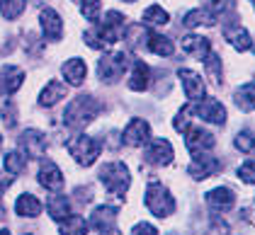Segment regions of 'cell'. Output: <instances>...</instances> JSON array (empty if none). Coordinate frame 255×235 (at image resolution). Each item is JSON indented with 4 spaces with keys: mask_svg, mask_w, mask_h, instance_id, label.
<instances>
[{
    "mask_svg": "<svg viewBox=\"0 0 255 235\" xmlns=\"http://www.w3.org/2000/svg\"><path fill=\"white\" fill-rule=\"evenodd\" d=\"M124 29H127L124 15L117 12V10H110V12L105 15V20L95 22V27L85 34V44L93 46V49H110L112 44H117V41L122 39Z\"/></svg>",
    "mask_w": 255,
    "mask_h": 235,
    "instance_id": "obj_1",
    "label": "cell"
},
{
    "mask_svg": "<svg viewBox=\"0 0 255 235\" xmlns=\"http://www.w3.org/2000/svg\"><path fill=\"white\" fill-rule=\"evenodd\" d=\"M98 114H100L98 99L90 97V95H80V97H76L68 107H66V112H63V124H66L68 129H83V126H88Z\"/></svg>",
    "mask_w": 255,
    "mask_h": 235,
    "instance_id": "obj_2",
    "label": "cell"
},
{
    "mask_svg": "<svg viewBox=\"0 0 255 235\" xmlns=\"http://www.w3.org/2000/svg\"><path fill=\"white\" fill-rule=\"evenodd\" d=\"M100 182L105 184V189L110 194H115L119 201H124L131 177H129V170L124 162H107L100 167Z\"/></svg>",
    "mask_w": 255,
    "mask_h": 235,
    "instance_id": "obj_3",
    "label": "cell"
},
{
    "mask_svg": "<svg viewBox=\"0 0 255 235\" xmlns=\"http://www.w3.org/2000/svg\"><path fill=\"white\" fill-rule=\"evenodd\" d=\"M146 206L156 218H168L175 211V199L160 182H151L146 189Z\"/></svg>",
    "mask_w": 255,
    "mask_h": 235,
    "instance_id": "obj_4",
    "label": "cell"
},
{
    "mask_svg": "<svg viewBox=\"0 0 255 235\" xmlns=\"http://www.w3.org/2000/svg\"><path fill=\"white\" fill-rule=\"evenodd\" d=\"M68 151H71V156H73V160L78 165L90 167L98 160L100 151H102V143L93 136H76L73 141H68Z\"/></svg>",
    "mask_w": 255,
    "mask_h": 235,
    "instance_id": "obj_5",
    "label": "cell"
},
{
    "mask_svg": "<svg viewBox=\"0 0 255 235\" xmlns=\"http://www.w3.org/2000/svg\"><path fill=\"white\" fill-rule=\"evenodd\" d=\"M129 63H131V56H129L127 51H117V54L102 56V59H100V63H98L100 78L105 80V82H117V80L127 73Z\"/></svg>",
    "mask_w": 255,
    "mask_h": 235,
    "instance_id": "obj_6",
    "label": "cell"
},
{
    "mask_svg": "<svg viewBox=\"0 0 255 235\" xmlns=\"http://www.w3.org/2000/svg\"><path fill=\"white\" fill-rule=\"evenodd\" d=\"M146 148H143V157H146V162H151V165H156V167H163V165H170L173 162V146L165 141V138H148L146 143H143Z\"/></svg>",
    "mask_w": 255,
    "mask_h": 235,
    "instance_id": "obj_7",
    "label": "cell"
},
{
    "mask_svg": "<svg viewBox=\"0 0 255 235\" xmlns=\"http://www.w3.org/2000/svg\"><path fill=\"white\" fill-rule=\"evenodd\" d=\"M195 114L209 124H216V126H224L226 124V107L219 102L216 97H204L199 99V104H192Z\"/></svg>",
    "mask_w": 255,
    "mask_h": 235,
    "instance_id": "obj_8",
    "label": "cell"
},
{
    "mask_svg": "<svg viewBox=\"0 0 255 235\" xmlns=\"http://www.w3.org/2000/svg\"><path fill=\"white\" fill-rule=\"evenodd\" d=\"M221 167H224V165H221L219 157L209 156V153H195V156H192V162H190V167H187V172L195 177V179H204V177L216 175Z\"/></svg>",
    "mask_w": 255,
    "mask_h": 235,
    "instance_id": "obj_9",
    "label": "cell"
},
{
    "mask_svg": "<svg viewBox=\"0 0 255 235\" xmlns=\"http://www.w3.org/2000/svg\"><path fill=\"white\" fill-rule=\"evenodd\" d=\"M182 134H185V148H187L192 156L214 148V136H212L209 131H204L202 126H187Z\"/></svg>",
    "mask_w": 255,
    "mask_h": 235,
    "instance_id": "obj_10",
    "label": "cell"
},
{
    "mask_svg": "<svg viewBox=\"0 0 255 235\" xmlns=\"http://www.w3.org/2000/svg\"><path fill=\"white\" fill-rule=\"evenodd\" d=\"M46 146H49V138L44 136L41 131H37V129H27V131H22L20 148L27 157H41L44 153H46Z\"/></svg>",
    "mask_w": 255,
    "mask_h": 235,
    "instance_id": "obj_11",
    "label": "cell"
},
{
    "mask_svg": "<svg viewBox=\"0 0 255 235\" xmlns=\"http://www.w3.org/2000/svg\"><path fill=\"white\" fill-rule=\"evenodd\" d=\"M177 76H180V80H182V87H185V95H187V99H190V104H197L199 99L207 97V85H204V80L199 78L195 71L180 68Z\"/></svg>",
    "mask_w": 255,
    "mask_h": 235,
    "instance_id": "obj_12",
    "label": "cell"
},
{
    "mask_svg": "<svg viewBox=\"0 0 255 235\" xmlns=\"http://www.w3.org/2000/svg\"><path fill=\"white\" fill-rule=\"evenodd\" d=\"M148 138H151V126H148V121L134 117L129 124H127L122 141H124L127 146H131V148H138V146H143Z\"/></svg>",
    "mask_w": 255,
    "mask_h": 235,
    "instance_id": "obj_13",
    "label": "cell"
},
{
    "mask_svg": "<svg viewBox=\"0 0 255 235\" xmlns=\"http://www.w3.org/2000/svg\"><path fill=\"white\" fill-rule=\"evenodd\" d=\"M37 179L46 192H61L63 189V175H61L59 165L54 160H41Z\"/></svg>",
    "mask_w": 255,
    "mask_h": 235,
    "instance_id": "obj_14",
    "label": "cell"
},
{
    "mask_svg": "<svg viewBox=\"0 0 255 235\" xmlns=\"http://www.w3.org/2000/svg\"><path fill=\"white\" fill-rule=\"evenodd\" d=\"M24 82V71L17 66H2L0 68V95H15Z\"/></svg>",
    "mask_w": 255,
    "mask_h": 235,
    "instance_id": "obj_15",
    "label": "cell"
},
{
    "mask_svg": "<svg viewBox=\"0 0 255 235\" xmlns=\"http://www.w3.org/2000/svg\"><path fill=\"white\" fill-rule=\"evenodd\" d=\"M39 24H41V32L49 41H59L63 37V22H61L59 12L54 7H44L39 15Z\"/></svg>",
    "mask_w": 255,
    "mask_h": 235,
    "instance_id": "obj_16",
    "label": "cell"
},
{
    "mask_svg": "<svg viewBox=\"0 0 255 235\" xmlns=\"http://www.w3.org/2000/svg\"><path fill=\"white\" fill-rule=\"evenodd\" d=\"M234 204H236V194H234V189H229V187H216V189H212L207 194V206L212 211H216V214L231 211Z\"/></svg>",
    "mask_w": 255,
    "mask_h": 235,
    "instance_id": "obj_17",
    "label": "cell"
},
{
    "mask_svg": "<svg viewBox=\"0 0 255 235\" xmlns=\"http://www.w3.org/2000/svg\"><path fill=\"white\" fill-rule=\"evenodd\" d=\"M224 37L229 39V44L234 46L236 51H251V46H253V39H251L248 29H243L238 22H231L229 27H224Z\"/></svg>",
    "mask_w": 255,
    "mask_h": 235,
    "instance_id": "obj_18",
    "label": "cell"
},
{
    "mask_svg": "<svg viewBox=\"0 0 255 235\" xmlns=\"http://www.w3.org/2000/svg\"><path fill=\"white\" fill-rule=\"evenodd\" d=\"M115 221H117V209L105 204V206H98V209L90 214L88 226L95 228V231H107V228H115Z\"/></svg>",
    "mask_w": 255,
    "mask_h": 235,
    "instance_id": "obj_19",
    "label": "cell"
},
{
    "mask_svg": "<svg viewBox=\"0 0 255 235\" xmlns=\"http://www.w3.org/2000/svg\"><path fill=\"white\" fill-rule=\"evenodd\" d=\"M61 73H63V78H66L68 85L78 87V85H83V80H85V76H88V66H85V61L83 59H71V61L63 63Z\"/></svg>",
    "mask_w": 255,
    "mask_h": 235,
    "instance_id": "obj_20",
    "label": "cell"
},
{
    "mask_svg": "<svg viewBox=\"0 0 255 235\" xmlns=\"http://www.w3.org/2000/svg\"><path fill=\"white\" fill-rule=\"evenodd\" d=\"M182 51L190 54V56H197V59L202 61L209 51H212V44H209V39H204V37L187 34V37H182Z\"/></svg>",
    "mask_w": 255,
    "mask_h": 235,
    "instance_id": "obj_21",
    "label": "cell"
},
{
    "mask_svg": "<svg viewBox=\"0 0 255 235\" xmlns=\"http://www.w3.org/2000/svg\"><path fill=\"white\" fill-rule=\"evenodd\" d=\"M66 85L63 82H59V80H49V85L41 90L39 95V107H54L56 102H61V99L66 97Z\"/></svg>",
    "mask_w": 255,
    "mask_h": 235,
    "instance_id": "obj_22",
    "label": "cell"
},
{
    "mask_svg": "<svg viewBox=\"0 0 255 235\" xmlns=\"http://www.w3.org/2000/svg\"><path fill=\"white\" fill-rule=\"evenodd\" d=\"M148 82H151V68L143 63V61H134V73H131V78H129V90H134V92H141V90H146L148 87Z\"/></svg>",
    "mask_w": 255,
    "mask_h": 235,
    "instance_id": "obj_23",
    "label": "cell"
},
{
    "mask_svg": "<svg viewBox=\"0 0 255 235\" xmlns=\"http://www.w3.org/2000/svg\"><path fill=\"white\" fill-rule=\"evenodd\" d=\"M73 214L71 211V199L66 194H51L49 196V216L54 218V221H63V218H68V216Z\"/></svg>",
    "mask_w": 255,
    "mask_h": 235,
    "instance_id": "obj_24",
    "label": "cell"
},
{
    "mask_svg": "<svg viewBox=\"0 0 255 235\" xmlns=\"http://www.w3.org/2000/svg\"><path fill=\"white\" fill-rule=\"evenodd\" d=\"M15 211H17V216H24V218H37L41 214V204L34 194H20L15 201Z\"/></svg>",
    "mask_w": 255,
    "mask_h": 235,
    "instance_id": "obj_25",
    "label": "cell"
},
{
    "mask_svg": "<svg viewBox=\"0 0 255 235\" xmlns=\"http://www.w3.org/2000/svg\"><path fill=\"white\" fill-rule=\"evenodd\" d=\"M146 49L151 51V54H158V56H173V41L168 39V37H163V34H146Z\"/></svg>",
    "mask_w": 255,
    "mask_h": 235,
    "instance_id": "obj_26",
    "label": "cell"
},
{
    "mask_svg": "<svg viewBox=\"0 0 255 235\" xmlns=\"http://www.w3.org/2000/svg\"><path fill=\"white\" fill-rule=\"evenodd\" d=\"M216 22V15H212L209 10H204V7H199V10H190L187 15H185V20H182V24L185 27H190V29H195V27H212Z\"/></svg>",
    "mask_w": 255,
    "mask_h": 235,
    "instance_id": "obj_27",
    "label": "cell"
},
{
    "mask_svg": "<svg viewBox=\"0 0 255 235\" xmlns=\"http://www.w3.org/2000/svg\"><path fill=\"white\" fill-rule=\"evenodd\" d=\"M61 235H85L88 233V221L83 218V216H68V218H63L59 226Z\"/></svg>",
    "mask_w": 255,
    "mask_h": 235,
    "instance_id": "obj_28",
    "label": "cell"
},
{
    "mask_svg": "<svg viewBox=\"0 0 255 235\" xmlns=\"http://www.w3.org/2000/svg\"><path fill=\"white\" fill-rule=\"evenodd\" d=\"M236 104H238V109H243V112H255V82H248V85H243L241 90H236Z\"/></svg>",
    "mask_w": 255,
    "mask_h": 235,
    "instance_id": "obj_29",
    "label": "cell"
},
{
    "mask_svg": "<svg viewBox=\"0 0 255 235\" xmlns=\"http://www.w3.org/2000/svg\"><path fill=\"white\" fill-rule=\"evenodd\" d=\"M170 22V15L160 7V5H151L143 10V24H153V27H163Z\"/></svg>",
    "mask_w": 255,
    "mask_h": 235,
    "instance_id": "obj_30",
    "label": "cell"
},
{
    "mask_svg": "<svg viewBox=\"0 0 255 235\" xmlns=\"http://www.w3.org/2000/svg\"><path fill=\"white\" fill-rule=\"evenodd\" d=\"M27 7V0H0V15L5 20H15L20 17Z\"/></svg>",
    "mask_w": 255,
    "mask_h": 235,
    "instance_id": "obj_31",
    "label": "cell"
},
{
    "mask_svg": "<svg viewBox=\"0 0 255 235\" xmlns=\"http://www.w3.org/2000/svg\"><path fill=\"white\" fill-rule=\"evenodd\" d=\"M24 165H27V156H24L22 151H10V153L5 156V170L12 177L20 175L22 170H24Z\"/></svg>",
    "mask_w": 255,
    "mask_h": 235,
    "instance_id": "obj_32",
    "label": "cell"
},
{
    "mask_svg": "<svg viewBox=\"0 0 255 235\" xmlns=\"http://www.w3.org/2000/svg\"><path fill=\"white\" fill-rule=\"evenodd\" d=\"M234 143H236L238 151H243V153H248V156H255V129L241 131V134L236 136Z\"/></svg>",
    "mask_w": 255,
    "mask_h": 235,
    "instance_id": "obj_33",
    "label": "cell"
},
{
    "mask_svg": "<svg viewBox=\"0 0 255 235\" xmlns=\"http://www.w3.org/2000/svg\"><path fill=\"white\" fill-rule=\"evenodd\" d=\"M202 63H204V68H207L209 78L214 80L216 85H221V61H219V56H216L214 51H209V54L202 59Z\"/></svg>",
    "mask_w": 255,
    "mask_h": 235,
    "instance_id": "obj_34",
    "label": "cell"
},
{
    "mask_svg": "<svg viewBox=\"0 0 255 235\" xmlns=\"http://www.w3.org/2000/svg\"><path fill=\"white\" fill-rule=\"evenodd\" d=\"M76 5L80 7L83 17L90 22H98V15H100V0H73Z\"/></svg>",
    "mask_w": 255,
    "mask_h": 235,
    "instance_id": "obj_35",
    "label": "cell"
},
{
    "mask_svg": "<svg viewBox=\"0 0 255 235\" xmlns=\"http://www.w3.org/2000/svg\"><path fill=\"white\" fill-rule=\"evenodd\" d=\"M192 114H195L192 104H187V107H182V109L177 112V117H175V121H173V124H175V129L180 131V134H182V131H185V129L190 126V121H192Z\"/></svg>",
    "mask_w": 255,
    "mask_h": 235,
    "instance_id": "obj_36",
    "label": "cell"
},
{
    "mask_svg": "<svg viewBox=\"0 0 255 235\" xmlns=\"http://www.w3.org/2000/svg\"><path fill=\"white\" fill-rule=\"evenodd\" d=\"M238 179L246 182V184H255V160L243 162V165L238 167Z\"/></svg>",
    "mask_w": 255,
    "mask_h": 235,
    "instance_id": "obj_37",
    "label": "cell"
},
{
    "mask_svg": "<svg viewBox=\"0 0 255 235\" xmlns=\"http://www.w3.org/2000/svg\"><path fill=\"white\" fill-rule=\"evenodd\" d=\"M0 114H2V121H5V126H7V129H12V126H15V121H17V109H15V104H12V102H5V104H2V109H0Z\"/></svg>",
    "mask_w": 255,
    "mask_h": 235,
    "instance_id": "obj_38",
    "label": "cell"
},
{
    "mask_svg": "<svg viewBox=\"0 0 255 235\" xmlns=\"http://www.w3.org/2000/svg\"><path fill=\"white\" fill-rule=\"evenodd\" d=\"M204 5H207V10L212 12V15H221L224 10H229V5H231V0H204Z\"/></svg>",
    "mask_w": 255,
    "mask_h": 235,
    "instance_id": "obj_39",
    "label": "cell"
},
{
    "mask_svg": "<svg viewBox=\"0 0 255 235\" xmlns=\"http://www.w3.org/2000/svg\"><path fill=\"white\" fill-rule=\"evenodd\" d=\"M131 235H158V231L151 226V223L143 221V223H136V226L131 228Z\"/></svg>",
    "mask_w": 255,
    "mask_h": 235,
    "instance_id": "obj_40",
    "label": "cell"
},
{
    "mask_svg": "<svg viewBox=\"0 0 255 235\" xmlns=\"http://www.w3.org/2000/svg\"><path fill=\"white\" fill-rule=\"evenodd\" d=\"M100 235H122V233L115 231V228H107V231H100Z\"/></svg>",
    "mask_w": 255,
    "mask_h": 235,
    "instance_id": "obj_41",
    "label": "cell"
},
{
    "mask_svg": "<svg viewBox=\"0 0 255 235\" xmlns=\"http://www.w3.org/2000/svg\"><path fill=\"white\" fill-rule=\"evenodd\" d=\"M5 216V206H2V199H0V218Z\"/></svg>",
    "mask_w": 255,
    "mask_h": 235,
    "instance_id": "obj_42",
    "label": "cell"
},
{
    "mask_svg": "<svg viewBox=\"0 0 255 235\" xmlns=\"http://www.w3.org/2000/svg\"><path fill=\"white\" fill-rule=\"evenodd\" d=\"M0 235H10V231H7V228H5V231H0Z\"/></svg>",
    "mask_w": 255,
    "mask_h": 235,
    "instance_id": "obj_43",
    "label": "cell"
},
{
    "mask_svg": "<svg viewBox=\"0 0 255 235\" xmlns=\"http://www.w3.org/2000/svg\"><path fill=\"white\" fill-rule=\"evenodd\" d=\"M124 2H134V0H124Z\"/></svg>",
    "mask_w": 255,
    "mask_h": 235,
    "instance_id": "obj_44",
    "label": "cell"
},
{
    "mask_svg": "<svg viewBox=\"0 0 255 235\" xmlns=\"http://www.w3.org/2000/svg\"><path fill=\"white\" fill-rule=\"evenodd\" d=\"M0 146H2V138H0Z\"/></svg>",
    "mask_w": 255,
    "mask_h": 235,
    "instance_id": "obj_45",
    "label": "cell"
},
{
    "mask_svg": "<svg viewBox=\"0 0 255 235\" xmlns=\"http://www.w3.org/2000/svg\"><path fill=\"white\" fill-rule=\"evenodd\" d=\"M170 235H175V233H170Z\"/></svg>",
    "mask_w": 255,
    "mask_h": 235,
    "instance_id": "obj_46",
    "label": "cell"
}]
</instances>
